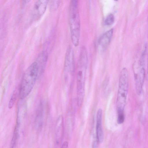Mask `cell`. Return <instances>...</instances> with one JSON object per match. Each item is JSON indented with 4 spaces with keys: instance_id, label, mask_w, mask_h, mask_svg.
<instances>
[{
    "instance_id": "cell-1",
    "label": "cell",
    "mask_w": 148,
    "mask_h": 148,
    "mask_svg": "<svg viewBox=\"0 0 148 148\" xmlns=\"http://www.w3.org/2000/svg\"><path fill=\"white\" fill-rule=\"evenodd\" d=\"M88 61V53L86 47L81 50L77 63L76 83L77 102L79 106L83 103L85 93V83Z\"/></svg>"
},
{
    "instance_id": "cell-2",
    "label": "cell",
    "mask_w": 148,
    "mask_h": 148,
    "mask_svg": "<svg viewBox=\"0 0 148 148\" xmlns=\"http://www.w3.org/2000/svg\"><path fill=\"white\" fill-rule=\"evenodd\" d=\"M129 86V74L125 68L121 70L119 78L116 100V108L118 117L124 116Z\"/></svg>"
},
{
    "instance_id": "cell-3",
    "label": "cell",
    "mask_w": 148,
    "mask_h": 148,
    "mask_svg": "<svg viewBox=\"0 0 148 148\" xmlns=\"http://www.w3.org/2000/svg\"><path fill=\"white\" fill-rule=\"evenodd\" d=\"M38 76V69L36 62L32 63L24 72L20 86L19 96L23 99L30 93Z\"/></svg>"
},
{
    "instance_id": "cell-4",
    "label": "cell",
    "mask_w": 148,
    "mask_h": 148,
    "mask_svg": "<svg viewBox=\"0 0 148 148\" xmlns=\"http://www.w3.org/2000/svg\"><path fill=\"white\" fill-rule=\"evenodd\" d=\"M69 22L72 42L75 47H77L79 43L80 34V21L77 0L70 1Z\"/></svg>"
},
{
    "instance_id": "cell-5",
    "label": "cell",
    "mask_w": 148,
    "mask_h": 148,
    "mask_svg": "<svg viewBox=\"0 0 148 148\" xmlns=\"http://www.w3.org/2000/svg\"><path fill=\"white\" fill-rule=\"evenodd\" d=\"M145 62L140 61L136 70L134 72L136 90L137 93L141 94L145 75Z\"/></svg>"
},
{
    "instance_id": "cell-6",
    "label": "cell",
    "mask_w": 148,
    "mask_h": 148,
    "mask_svg": "<svg viewBox=\"0 0 148 148\" xmlns=\"http://www.w3.org/2000/svg\"><path fill=\"white\" fill-rule=\"evenodd\" d=\"M74 67V53L71 46H69L66 52L64 61V69L66 72H73Z\"/></svg>"
},
{
    "instance_id": "cell-7",
    "label": "cell",
    "mask_w": 148,
    "mask_h": 148,
    "mask_svg": "<svg viewBox=\"0 0 148 148\" xmlns=\"http://www.w3.org/2000/svg\"><path fill=\"white\" fill-rule=\"evenodd\" d=\"M102 112L99 108L97 111L96 117V139L98 143H101L103 139V134L102 127Z\"/></svg>"
},
{
    "instance_id": "cell-8",
    "label": "cell",
    "mask_w": 148,
    "mask_h": 148,
    "mask_svg": "<svg viewBox=\"0 0 148 148\" xmlns=\"http://www.w3.org/2000/svg\"><path fill=\"white\" fill-rule=\"evenodd\" d=\"M63 118L62 116H60L57 119L55 126V139L57 144H59L62 140L63 136Z\"/></svg>"
},
{
    "instance_id": "cell-9",
    "label": "cell",
    "mask_w": 148,
    "mask_h": 148,
    "mask_svg": "<svg viewBox=\"0 0 148 148\" xmlns=\"http://www.w3.org/2000/svg\"><path fill=\"white\" fill-rule=\"evenodd\" d=\"M48 1L46 0H40L37 1L35 3L34 12L37 18H40L45 12Z\"/></svg>"
},
{
    "instance_id": "cell-10",
    "label": "cell",
    "mask_w": 148,
    "mask_h": 148,
    "mask_svg": "<svg viewBox=\"0 0 148 148\" xmlns=\"http://www.w3.org/2000/svg\"><path fill=\"white\" fill-rule=\"evenodd\" d=\"M48 57V55L46 51L41 52L38 55L35 61L37 64L39 73H41L45 69Z\"/></svg>"
},
{
    "instance_id": "cell-11",
    "label": "cell",
    "mask_w": 148,
    "mask_h": 148,
    "mask_svg": "<svg viewBox=\"0 0 148 148\" xmlns=\"http://www.w3.org/2000/svg\"><path fill=\"white\" fill-rule=\"evenodd\" d=\"M20 126L16 125L10 143V148H18L21 140V131Z\"/></svg>"
},
{
    "instance_id": "cell-12",
    "label": "cell",
    "mask_w": 148,
    "mask_h": 148,
    "mask_svg": "<svg viewBox=\"0 0 148 148\" xmlns=\"http://www.w3.org/2000/svg\"><path fill=\"white\" fill-rule=\"evenodd\" d=\"M113 34V29H111L104 33L99 39V45L103 49H106L110 43Z\"/></svg>"
},
{
    "instance_id": "cell-13",
    "label": "cell",
    "mask_w": 148,
    "mask_h": 148,
    "mask_svg": "<svg viewBox=\"0 0 148 148\" xmlns=\"http://www.w3.org/2000/svg\"><path fill=\"white\" fill-rule=\"evenodd\" d=\"M114 17L113 14H110L106 17L105 20V23L107 25H110L114 22Z\"/></svg>"
},
{
    "instance_id": "cell-14",
    "label": "cell",
    "mask_w": 148,
    "mask_h": 148,
    "mask_svg": "<svg viewBox=\"0 0 148 148\" xmlns=\"http://www.w3.org/2000/svg\"><path fill=\"white\" fill-rule=\"evenodd\" d=\"M16 93H14L11 98L8 104V108L11 109L13 107L16 98Z\"/></svg>"
},
{
    "instance_id": "cell-15",
    "label": "cell",
    "mask_w": 148,
    "mask_h": 148,
    "mask_svg": "<svg viewBox=\"0 0 148 148\" xmlns=\"http://www.w3.org/2000/svg\"><path fill=\"white\" fill-rule=\"evenodd\" d=\"M61 148H69L68 144L66 141H65L63 143Z\"/></svg>"
},
{
    "instance_id": "cell-16",
    "label": "cell",
    "mask_w": 148,
    "mask_h": 148,
    "mask_svg": "<svg viewBox=\"0 0 148 148\" xmlns=\"http://www.w3.org/2000/svg\"><path fill=\"white\" fill-rule=\"evenodd\" d=\"M98 143L97 140L96 139L93 142L92 145V148H97Z\"/></svg>"
}]
</instances>
